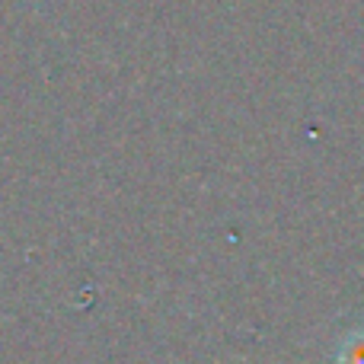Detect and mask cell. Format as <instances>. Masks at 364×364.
I'll use <instances>...</instances> for the list:
<instances>
[{
    "label": "cell",
    "instance_id": "cell-1",
    "mask_svg": "<svg viewBox=\"0 0 364 364\" xmlns=\"http://www.w3.org/2000/svg\"><path fill=\"white\" fill-rule=\"evenodd\" d=\"M336 364H364V326L342 336L339 352H336Z\"/></svg>",
    "mask_w": 364,
    "mask_h": 364
}]
</instances>
